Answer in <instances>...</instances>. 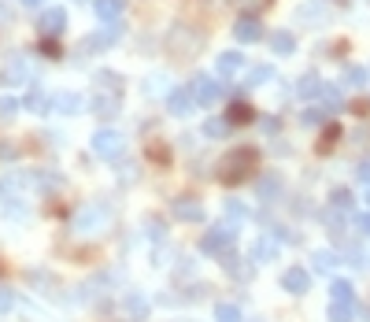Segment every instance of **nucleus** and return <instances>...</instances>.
Listing matches in <instances>:
<instances>
[{
  "mask_svg": "<svg viewBox=\"0 0 370 322\" xmlns=\"http://www.w3.org/2000/svg\"><path fill=\"white\" fill-rule=\"evenodd\" d=\"M93 111H96L100 119H115V115H119V93L96 89V96H93Z\"/></svg>",
  "mask_w": 370,
  "mask_h": 322,
  "instance_id": "nucleus-9",
  "label": "nucleus"
},
{
  "mask_svg": "<svg viewBox=\"0 0 370 322\" xmlns=\"http://www.w3.org/2000/svg\"><path fill=\"white\" fill-rule=\"evenodd\" d=\"M270 48H274V56H293L296 52V38L289 34V30H278V34L270 38Z\"/></svg>",
  "mask_w": 370,
  "mask_h": 322,
  "instance_id": "nucleus-18",
  "label": "nucleus"
},
{
  "mask_svg": "<svg viewBox=\"0 0 370 322\" xmlns=\"http://www.w3.org/2000/svg\"><path fill=\"white\" fill-rule=\"evenodd\" d=\"M323 89H326V82H323L315 71H308V74L296 82V96H303V100H318V96H323Z\"/></svg>",
  "mask_w": 370,
  "mask_h": 322,
  "instance_id": "nucleus-11",
  "label": "nucleus"
},
{
  "mask_svg": "<svg viewBox=\"0 0 370 322\" xmlns=\"http://www.w3.org/2000/svg\"><path fill=\"white\" fill-rule=\"evenodd\" d=\"M11 308H15V293L8 285H0V315H8Z\"/></svg>",
  "mask_w": 370,
  "mask_h": 322,
  "instance_id": "nucleus-35",
  "label": "nucleus"
},
{
  "mask_svg": "<svg viewBox=\"0 0 370 322\" xmlns=\"http://www.w3.org/2000/svg\"><path fill=\"white\" fill-rule=\"evenodd\" d=\"M226 119H230L233 126H241V122H252L255 111H252V104H245V100H233L230 111H226Z\"/></svg>",
  "mask_w": 370,
  "mask_h": 322,
  "instance_id": "nucleus-22",
  "label": "nucleus"
},
{
  "mask_svg": "<svg viewBox=\"0 0 370 322\" xmlns=\"http://www.w3.org/2000/svg\"><path fill=\"white\" fill-rule=\"evenodd\" d=\"M104 222H108V207H100V204H89L86 212L74 219V226H78V230H93V226H104Z\"/></svg>",
  "mask_w": 370,
  "mask_h": 322,
  "instance_id": "nucleus-12",
  "label": "nucleus"
},
{
  "mask_svg": "<svg viewBox=\"0 0 370 322\" xmlns=\"http://www.w3.org/2000/svg\"><path fill=\"white\" fill-rule=\"evenodd\" d=\"M366 82H370V71H363V67H348V71H345V86L363 89Z\"/></svg>",
  "mask_w": 370,
  "mask_h": 322,
  "instance_id": "nucleus-30",
  "label": "nucleus"
},
{
  "mask_svg": "<svg viewBox=\"0 0 370 322\" xmlns=\"http://www.w3.org/2000/svg\"><path fill=\"white\" fill-rule=\"evenodd\" d=\"M41 182H34V185H41V189H56V174H37Z\"/></svg>",
  "mask_w": 370,
  "mask_h": 322,
  "instance_id": "nucleus-41",
  "label": "nucleus"
},
{
  "mask_svg": "<svg viewBox=\"0 0 370 322\" xmlns=\"http://www.w3.org/2000/svg\"><path fill=\"white\" fill-rule=\"evenodd\" d=\"M330 304H356V289H352V282L337 278L330 285Z\"/></svg>",
  "mask_w": 370,
  "mask_h": 322,
  "instance_id": "nucleus-16",
  "label": "nucleus"
},
{
  "mask_svg": "<svg viewBox=\"0 0 370 322\" xmlns=\"http://www.w3.org/2000/svg\"><path fill=\"white\" fill-rule=\"evenodd\" d=\"M263 130L267 134H278V119H263Z\"/></svg>",
  "mask_w": 370,
  "mask_h": 322,
  "instance_id": "nucleus-44",
  "label": "nucleus"
},
{
  "mask_svg": "<svg viewBox=\"0 0 370 322\" xmlns=\"http://www.w3.org/2000/svg\"><path fill=\"white\" fill-rule=\"evenodd\" d=\"M270 78H274V67H252L248 71V78H245V89H255V86H263V82H270Z\"/></svg>",
  "mask_w": 370,
  "mask_h": 322,
  "instance_id": "nucleus-26",
  "label": "nucleus"
},
{
  "mask_svg": "<svg viewBox=\"0 0 370 322\" xmlns=\"http://www.w3.org/2000/svg\"><path fill=\"white\" fill-rule=\"evenodd\" d=\"M230 126H233V122H230L226 115H222V119H207V122H204V134H207V137H226Z\"/></svg>",
  "mask_w": 370,
  "mask_h": 322,
  "instance_id": "nucleus-28",
  "label": "nucleus"
},
{
  "mask_svg": "<svg viewBox=\"0 0 370 322\" xmlns=\"http://www.w3.org/2000/svg\"><path fill=\"white\" fill-rule=\"evenodd\" d=\"M37 30H41V38H45V41L59 38L63 30H67V11H63V8H45V11H41V19H37Z\"/></svg>",
  "mask_w": 370,
  "mask_h": 322,
  "instance_id": "nucleus-5",
  "label": "nucleus"
},
{
  "mask_svg": "<svg viewBox=\"0 0 370 322\" xmlns=\"http://www.w3.org/2000/svg\"><path fill=\"white\" fill-rule=\"evenodd\" d=\"M19 156V149H15V144H0V159H15Z\"/></svg>",
  "mask_w": 370,
  "mask_h": 322,
  "instance_id": "nucleus-42",
  "label": "nucleus"
},
{
  "mask_svg": "<svg viewBox=\"0 0 370 322\" xmlns=\"http://www.w3.org/2000/svg\"><path fill=\"white\" fill-rule=\"evenodd\" d=\"M19 4H26V8H37V4H45V0H19Z\"/></svg>",
  "mask_w": 370,
  "mask_h": 322,
  "instance_id": "nucleus-45",
  "label": "nucleus"
},
{
  "mask_svg": "<svg viewBox=\"0 0 370 322\" xmlns=\"http://www.w3.org/2000/svg\"><path fill=\"white\" fill-rule=\"evenodd\" d=\"M323 122H326V111H318V108L303 111V126H323Z\"/></svg>",
  "mask_w": 370,
  "mask_h": 322,
  "instance_id": "nucleus-37",
  "label": "nucleus"
},
{
  "mask_svg": "<svg viewBox=\"0 0 370 322\" xmlns=\"http://www.w3.org/2000/svg\"><path fill=\"white\" fill-rule=\"evenodd\" d=\"M282 285H285V293H293V297H303L311 289V275L303 267H289L285 275H282Z\"/></svg>",
  "mask_w": 370,
  "mask_h": 322,
  "instance_id": "nucleus-7",
  "label": "nucleus"
},
{
  "mask_svg": "<svg viewBox=\"0 0 370 322\" xmlns=\"http://www.w3.org/2000/svg\"><path fill=\"white\" fill-rule=\"evenodd\" d=\"M126 149V137L119 130H96L93 134V156L96 159H119Z\"/></svg>",
  "mask_w": 370,
  "mask_h": 322,
  "instance_id": "nucleus-3",
  "label": "nucleus"
},
{
  "mask_svg": "<svg viewBox=\"0 0 370 322\" xmlns=\"http://www.w3.org/2000/svg\"><path fill=\"white\" fill-rule=\"evenodd\" d=\"M4 82H8V86H23V82H26V59H23V56L8 59V67H4Z\"/></svg>",
  "mask_w": 370,
  "mask_h": 322,
  "instance_id": "nucleus-17",
  "label": "nucleus"
},
{
  "mask_svg": "<svg viewBox=\"0 0 370 322\" xmlns=\"http://www.w3.org/2000/svg\"><path fill=\"white\" fill-rule=\"evenodd\" d=\"M126 308H130L134 315H144V311H149V300H144L141 293H130V297H126Z\"/></svg>",
  "mask_w": 370,
  "mask_h": 322,
  "instance_id": "nucleus-33",
  "label": "nucleus"
},
{
  "mask_svg": "<svg viewBox=\"0 0 370 322\" xmlns=\"http://www.w3.org/2000/svg\"><path fill=\"white\" fill-rule=\"evenodd\" d=\"M93 11H96V19L115 23L119 15H122V0H93Z\"/></svg>",
  "mask_w": 370,
  "mask_h": 322,
  "instance_id": "nucleus-15",
  "label": "nucleus"
},
{
  "mask_svg": "<svg viewBox=\"0 0 370 322\" xmlns=\"http://www.w3.org/2000/svg\"><path fill=\"white\" fill-rule=\"evenodd\" d=\"M255 192H260V200H274V197H282V178H278V174H267V178L255 185Z\"/></svg>",
  "mask_w": 370,
  "mask_h": 322,
  "instance_id": "nucleus-23",
  "label": "nucleus"
},
{
  "mask_svg": "<svg viewBox=\"0 0 370 322\" xmlns=\"http://www.w3.org/2000/svg\"><path fill=\"white\" fill-rule=\"evenodd\" d=\"M248 322H260V318H248Z\"/></svg>",
  "mask_w": 370,
  "mask_h": 322,
  "instance_id": "nucleus-47",
  "label": "nucleus"
},
{
  "mask_svg": "<svg viewBox=\"0 0 370 322\" xmlns=\"http://www.w3.org/2000/svg\"><path fill=\"white\" fill-rule=\"evenodd\" d=\"M215 322H245V318H241V311L233 308V304H219V308H215Z\"/></svg>",
  "mask_w": 370,
  "mask_h": 322,
  "instance_id": "nucleus-32",
  "label": "nucleus"
},
{
  "mask_svg": "<svg viewBox=\"0 0 370 322\" xmlns=\"http://www.w3.org/2000/svg\"><path fill=\"white\" fill-rule=\"evenodd\" d=\"M366 207H370V185H366Z\"/></svg>",
  "mask_w": 370,
  "mask_h": 322,
  "instance_id": "nucleus-46",
  "label": "nucleus"
},
{
  "mask_svg": "<svg viewBox=\"0 0 370 322\" xmlns=\"http://www.w3.org/2000/svg\"><path fill=\"white\" fill-rule=\"evenodd\" d=\"M189 89H192V96H197V104H215V100H222V96H226V89H222L212 74H197Z\"/></svg>",
  "mask_w": 370,
  "mask_h": 322,
  "instance_id": "nucleus-4",
  "label": "nucleus"
},
{
  "mask_svg": "<svg viewBox=\"0 0 370 322\" xmlns=\"http://www.w3.org/2000/svg\"><path fill=\"white\" fill-rule=\"evenodd\" d=\"M226 270L233 278H252V267H245V263H237L233 255H226Z\"/></svg>",
  "mask_w": 370,
  "mask_h": 322,
  "instance_id": "nucleus-34",
  "label": "nucleus"
},
{
  "mask_svg": "<svg viewBox=\"0 0 370 322\" xmlns=\"http://www.w3.org/2000/svg\"><path fill=\"white\" fill-rule=\"evenodd\" d=\"M174 219H182V222H200V219H204L200 200H192V197H178V200H174Z\"/></svg>",
  "mask_w": 370,
  "mask_h": 322,
  "instance_id": "nucleus-10",
  "label": "nucleus"
},
{
  "mask_svg": "<svg viewBox=\"0 0 370 322\" xmlns=\"http://www.w3.org/2000/svg\"><path fill=\"white\" fill-rule=\"evenodd\" d=\"M233 245H237L233 226H212V230L200 237V252H204V255H230Z\"/></svg>",
  "mask_w": 370,
  "mask_h": 322,
  "instance_id": "nucleus-2",
  "label": "nucleus"
},
{
  "mask_svg": "<svg viewBox=\"0 0 370 322\" xmlns=\"http://www.w3.org/2000/svg\"><path fill=\"white\" fill-rule=\"evenodd\" d=\"M356 318V304H330V322H352Z\"/></svg>",
  "mask_w": 370,
  "mask_h": 322,
  "instance_id": "nucleus-29",
  "label": "nucleus"
},
{
  "mask_svg": "<svg viewBox=\"0 0 370 322\" xmlns=\"http://www.w3.org/2000/svg\"><path fill=\"white\" fill-rule=\"evenodd\" d=\"M167 108H170V115L185 119L189 111L197 108V96H192V89H170V96H167Z\"/></svg>",
  "mask_w": 370,
  "mask_h": 322,
  "instance_id": "nucleus-8",
  "label": "nucleus"
},
{
  "mask_svg": "<svg viewBox=\"0 0 370 322\" xmlns=\"http://www.w3.org/2000/svg\"><path fill=\"white\" fill-rule=\"evenodd\" d=\"M19 115V100L15 96H0V122H11Z\"/></svg>",
  "mask_w": 370,
  "mask_h": 322,
  "instance_id": "nucleus-31",
  "label": "nucleus"
},
{
  "mask_svg": "<svg viewBox=\"0 0 370 322\" xmlns=\"http://www.w3.org/2000/svg\"><path fill=\"white\" fill-rule=\"evenodd\" d=\"M274 255H278V241H274V237H260V241H255V248H252V260L267 263V260H274Z\"/></svg>",
  "mask_w": 370,
  "mask_h": 322,
  "instance_id": "nucleus-20",
  "label": "nucleus"
},
{
  "mask_svg": "<svg viewBox=\"0 0 370 322\" xmlns=\"http://www.w3.org/2000/svg\"><path fill=\"white\" fill-rule=\"evenodd\" d=\"M115 41H119V23H108L100 34H93L86 45H89V48H108V45H115Z\"/></svg>",
  "mask_w": 370,
  "mask_h": 322,
  "instance_id": "nucleus-19",
  "label": "nucleus"
},
{
  "mask_svg": "<svg viewBox=\"0 0 370 322\" xmlns=\"http://www.w3.org/2000/svg\"><path fill=\"white\" fill-rule=\"evenodd\" d=\"M233 38H237L241 45H255V41H263V26H260V19H255V15H241L237 26H233Z\"/></svg>",
  "mask_w": 370,
  "mask_h": 322,
  "instance_id": "nucleus-6",
  "label": "nucleus"
},
{
  "mask_svg": "<svg viewBox=\"0 0 370 322\" xmlns=\"http://www.w3.org/2000/svg\"><path fill=\"white\" fill-rule=\"evenodd\" d=\"M356 226H359L363 234H370V212H363V215L356 219Z\"/></svg>",
  "mask_w": 370,
  "mask_h": 322,
  "instance_id": "nucleus-43",
  "label": "nucleus"
},
{
  "mask_svg": "<svg viewBox=\"0 0 370 322\" xmlns=\"http://www.w3.org/2000/svg\"><path fill=\"white\" fill-rule=\"evenodd\" d=\"M352 204H356V200H352V192H348V189H333V192H330V207H333L337 215H348V212H352Z\"/></svg>",
  "mask_w": 370,
  "mask_h": 322,
  "instance_id": "nucleus-24",
  "label": "nucleus"
},
{
  "mask_svg": "<svg viewBox=\"0 0 370 322\" xmlns=\"http://www.w3.org/2000/svg\"><path fill=\"white\" fill-rule=\"evenodd\" d=\"M26 108L37 111V115H45V111L52 108V100L45 96V89H30V93H26Z\"/></svg>",
  "mask_w": 370,
  "mask_h": 322,
  "instance_id": "nucleus-27",
  "label": "nucleus"
},
{
  "mask_svg": "<svg viewBox=\"0 0 370 322\" xmlns=\"http://www.w3.org/2000/svg\"><path fill=\"white\" fill-rule=\"evenodd\" d=\"M318 100L326 104V111H341V108H345V93H341V86H326Z\"/></svg>",
  "mask_w": 370,
  "mask_h": 322,
  "instance_id": "nucleus-25",
  "label": "nucleus"
},
{
  "mask_svg": "<svg viewBox=\"0 0 370 322\" xmlns=\"http://www.w3.org/2000/svg\"><path fill=\"white\" fill-rule=\"evenodd\" d=\"M86 108V100H82V96H78V93H59L56 96V100H52V111H59V115H78V111H82Z\"/></svg>",
  "mask_w": 370,
  "mask_h": 322,
  "instance_id": "nucleus-14",
  "label": "nucleus"
},
{
  "mask_svg": "<svg viewBox=\"0 0 370 322\" xmlns=\"http://www.w3.org/2000/svg\"><path fill=\"white\" fill-rule=\"evenodd\" d=\"M337 134H341V130H337V126H330V130L323 134V141H318V152H330V144L337 141Z\"/></svg>",
  "mask_w": 370,
  "mask_h": 322,
  "instance_id": "nucleus-38",
  "label": "nucleus"
},
{
  "mask_svg": "<svg viewBox=\"0 0 370 322\" xmlns=\"http://www.w3.org/2000/svg\"><path fill=\"white\" fill-rule=\"evenodd\" d=\"M222 207H226V215H230L233 222H241V219L248 215V212H245V204H241V200H226V204H222Z\"/></svg>",
  "mask_w": 370,
  "mask_h": 322,
  "instance_id": "nucleus-36",
  "label": "nucleus"
},
{
  "mask_svg": "<svg viewBox=\"0 0 370 322\" xmlns=\"http://www.w3.org/2000/svg\"><path fill=\"white\" fill-rule=\"evenodd\" d=\"M255 159H260V152L255 149H230L226 156L219 159V182H226V185H237V182H245L252 178V171H255Z\"/></svg>",
  "mask_w": 370,
  "mask_h": 322,
  "instance_id": "nucleus-1",
  "label": "nucleus"
},
{
  "mask_svg": "<svg viewBox=\"0 0 370 322\" xmlns=\"http://www.w3.org/2000/svg\"><path fill=\"white\" fill-rule=\"evenodd\" d=\"M333 267H337V255L333 252H311V270L315 275H333Z\"/></svg>",
  "mask_w": 370,
  "mask_h": 322,
  "instance_id": "nucleus-21",
  "label": "nucleus"
},
{
  "mask_svg": "<svg viewBox=\"0 0 370 322\" xmlns=\"http://www.w3.org/2000/svg\"><path fill=\"white\" fill-rule=\"evenodd\" d=\"M270 4V0H241V8H245V11H263Z\"/></svg>",
  "mask_w": 370,
  "mask_h": 322,
  "instance_id": "nucleus-39",
  "label": "nucleus"
},
{
  "mask_svg": "<svg viewBox=\"0 0 370 322\" xmlns=\"http://www.w3.org/2000/svg\"><path fill=\"white\" fill-rule=\"evenodd\" d=\"M215 71H219L222 78H233V74L245 71V56H241V52H222V56L215 59Z\"/></svg>",
  "mask_w": 370,
  "mask_h": 322,
  "instance_id": "nucleus-13",
  "label": "nucleus"
},
{
  "mask_svg": "<svg viewBox=\"0 0 370 322\" xmlns=\"http://www.w3.org/2000/svg\"><path fill=\"white\" fill-rule=\"evenodd\" d=\"M356 174H359V182H363V185H370V159H363V163L356 167Z\"/></svg>",
  "mask_w": 370,
  "mask_h": 322,
  "instance_id": "nucleus-40",
  "label": "nucleus"
}]
</instances>
